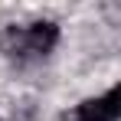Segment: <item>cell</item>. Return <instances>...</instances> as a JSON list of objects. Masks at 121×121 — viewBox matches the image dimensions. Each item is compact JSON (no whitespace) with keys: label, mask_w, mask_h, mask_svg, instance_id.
Returning a JSON list of instances; mask_svg holds the SVG:
<instances>
[{"label":"cell","mask_w":121,"mask_h":121,"mask_svg":"<svg viewBox=\"0 0 121 121\" xmlns=\"http://www.w3.org/2000/svg\"><path fill=\"white\" fill-rule=\"evenodd\" d=\"M59 43V26L52 20H36L30 26H7L0 33V49L17 62H26V59H39L46 56L52 46Z\"/></svg>","instance_id":"6da1fadb"},{"label":"cell","mask_w":121,"mask_h":121,"mask_svg":"<svg viewBox=\"0 0 121 121\" xmlns=\"http://www.w3.org/2000/svg\"><path fill=\"white\" fill-rule=\"evenodd\" d=\"M121 115V88H108L101 98H85L72 111H65L62 121H118Z\"/></svg>","instance_id":"7a4b0ae2"}]
</instances>
